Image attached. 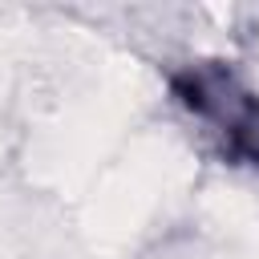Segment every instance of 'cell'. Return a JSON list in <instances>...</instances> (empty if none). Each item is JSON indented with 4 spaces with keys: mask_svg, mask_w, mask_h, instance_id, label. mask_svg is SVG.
<instances>
[{
    "mask_svg": "<svg viewBox=\"0 0 259 259\" xmlns=\"http://www.w3.org/2000/svg\"><path fill=\"white\" fill-rule=\"evenodd\" d=\"M182 101L202 113L223 138L231 154L259 162V101L223 69H194L178 81Z\"/></svg>",
    "mask_w": 259,
    "mask_h": 259,
    "instance_id": "6da1fadb",
    "label": "cell"
}]
</instances>
